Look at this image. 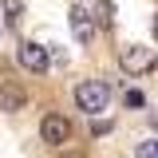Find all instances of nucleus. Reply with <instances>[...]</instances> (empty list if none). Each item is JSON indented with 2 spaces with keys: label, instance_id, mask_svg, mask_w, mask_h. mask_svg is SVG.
Here are the masks:
<instances>
[{
  "label": "nucleus",
  "instance_id": "1a4fd4ad",
  "mask_svg": "<svg viewBox=\"0 0 158 158\" xmlns=\"http://www.w3.org/2000/svg\"><path fill=\"white\" fill-rule=\"evenodd\" d=\"M138 158H158V138H146V142H138Z\"/></svg>",
  "mask_w": 158,
  "mask_h": 158
},
{
  "label": "nucleus",
  "instance_id": "9d476101",
  "mask_svg": "<svg viewBox=\"0 0 158 158\" xmlns=\"http://www.w3.org/2000/svg\"><path fill=\"white\" fill-rule=\"evenodd\" d=\"M127 103L131 107H142V91H127Z\"/></svg>",
  "mask_w": 158,
  "mask_h": 158
},
{
  "label": "nucleus",
  "instance_id": "f257e3e1",
  "mask_svg": "<svg viewBox=\"0 0 158 158\" xmlns=\"http://www.w3.org/2000/svg\"><path fill=\"white\" fill-rule=\"evenodd\" d=\"M75 103H79V111L99 115V111H107V103H111V87H107L103 79H83L75 87Z\"/></svg>",
  "mask_w": 158,
  "mask_h": 158
},
{
  "label": "nucleus",
  "instance_id": "6e6552de",
  "mask_svg": "<svg viewBox=\"0 0 158 158\" xmlns=\"http://www.w3.org/2000/svg\"><path fill=\"white\" fill-rule=\"evenodd\" d=\"M115 24V8H111V0H99V28H111Z\"/></svg>",
  "mask_w": 158,
  "mask_h": 158
},
{
  "label": "nucleus",
  "instance_id": "9b49d317",
  "mask_svg": "<svg viewBox=\"0 0 158 158\" xmlns=\"http://www.w3.org/2000/svg\"><path fill=\"white\" fill-rule=\"evenodd\" d=\"M63 158H83V154H75V150H67V154H63Z\"/></svg>",
  "mask_w": 158,
  "mask_h": 158
},
{
  "label": "nucleus",
  "instance_id": "0eeeda50",
  "mask_svg": "<svg viewBox=\"0 0 158 158\" xmlns=\"http://www.w3.org/2000/svg\"><path fill=\"white\" fill-rule=\"evenodd\" d=\"M0 8H4V20H8V24H20V16H24V0H0Z\"/></svg>",
  "mask_w": 158,
  "mask_h": 158
},
{
  "label": "nucleus",
  "instance_id": "7ed1b4c3",
  "mask_svg": "<svg viewBox=\"0 0 158 158\" xmlns=\"http://www.w3.org/2000/svg\"><path fill=\"white\" fill-rule=\"evenodd\" d=\"M40 138H44L48 146H63V142L71 138V123L59 115V111H52V115H44V123H40Z\"/></svg>",
  "mask_w": 158,
  "mask_h": 158
},
{
  "label": "nucleus",
  "instance_id": "20e7f679",
  "mask_svg": "<svg viewBox=\"0 0 158 158\" xmlns=\"http://www.w3.org/2000/svg\"><path fill=\"white\" fill-rule=\"evenodd\" d=\"M20 67L32 71V75H44L52 67V52L44 44H20Z\"/></svg>",
  "mask_w": 158,
  "mask_h": 158
},
{
  "label": "nucleus",
  "instance_id": "423d86ee",
  "mask_svg": "<svg viewBox=\"0 0 158 158\" xmlns=\"http://www.w3.org/2000/svg\"><path fill=\"white\" fill-rule=\"evenodd\" d=\"M24 103H28V91L20 87V83H0V111H8V115H16V111H24Z\"/></svg>",
  "mask_w": 158,
  "mask_h": 158
},
{
  "label": "nucleus",
  "instance_id": "f8f14e48",
  "mask_svg": "<svg viewBox=\"0 0 158 158\" xmlns=\"http://www.w3.org/2000/svg\"><path fill=\"white\" fill-rule=\"evenodd\" d=\"M154 36H158V12H154Z\"/></svg>",
  "mask_w": 158,
  "mask_h": 158
},
{
  "label": "nucleus",
  "instance_id": "39448f33",
  "mask_svg": "<svg viewBox=\"0 0 158 158\" xmlns=\"http://www.w3.org/2000/svg\"><path fill=\"white\" fill-rule=\"evenodd\" d=\"M67 16H71V36H75L79 44H91V40H95V16H91L87 8H79V4H75Z\"/></svg>",
  "mask_w": 158,
  "mask_h": 158
},
{
  "label": "nucleus",
  "instance_id": "f03ea898",
  "mask_svg": "<svg viewBox=\"0 0 158 158\" xmlns=\"http://www.w3.org/2000/svg\"><path fill=\"white\" fill-rule=\"evenodd\" d=\"M118 63H123L127 75H146V71L158 63V52H154V48H146V44H131V48H123Z\"/></svg>",
  "mask_w": 158,
  "mask_h": 158
}]
</instances>
